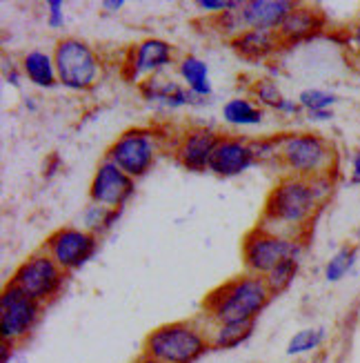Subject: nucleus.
I'll return each instance as SVG.
<instances>
[{
	"instance_id": "f8f14e48",
	"label": "nucleus",
	"mask_w": 360,
	"mask_h": 363,
	"mask_svg": "<svg viewBox=\"0 0 360 363\" xmlns=\"http://www.w3.org/2000/svg\"><path fill=\"white\" fill-rule=\"evenodd\" d=\"M254 163H258L254 140L243 136H223L209 161V172L221 179H233L240 177Z\"/></svg>"
},
{
	"instance_id": "f257e3e1",
	"label": "nucleus",
	"mask_w": 360,
	"mask_h": 363,
	"mask_svg": "<svg viewBox=\"0 0 360 363\" xmlns=\"http://www.w3.org/2000/svg\"><path fill=\"white\" fill-rule=\"evenodd\" d=\"M316 208L318 199L309 181L298 177H285L267 194L258 225L274 234L287 236V239H296V232L314 216Z\"/></svg>"
},
{
	"instance_id": "2f4dec72",
	"label": "nucleus",
	"mask_w": 360,
	"mask_h": 363,
	"mask_svg": "<svg viewBox=\"0 0 360 363\" xmlns=\"http://www.w3.org/2000/svg\"><path fill=\"white\" fill-rule=\"evenodd\" d=\"M352 183L360 185V152L354 154V172H352Z\"/></svg>"
},
{
	"instance_id": "c85d7f7f",
	"label": "nucleus",
	"mask_w": 360,
	"mask_h": 363,
	"mask_svg": "<svg viewBox=\"0 0 360 363\" xmlns=\"http://www.w3.org/2000/svg\"><path fill=\"white\" fill-rule=\"evenodd\" d=\"M196 5H198V9L207 11V13H216V16L229 13V11L240 7L238 0H198Z\"/></svg>"
},
{
	"instance_id": "473e14b6",
	"label": "nucleus",
	"mask_w": 360,
	"mask_h": 363,
	"mask_svg": "<svg viewBox=\"0 0 360 363\" xmlns=\"http://www.w3.org/2000/svg\"><path fill=\"white\" fill-rule=\"evenodd\" d=\"M124 7V0H103L105 11H120Z\"/></svg>"
},
{
	"instance_id": "f03ea898",
	"label": "nucleus",
	"mask_w": 360,
	"mask_h": 363,
	"mask_svg": "<svg viewBox=\"0 0 360 363\" xmlns=\"http://www.w3.org/2000/svg\"><path fill=\"white\" fill-rule=\"evenodd\" d=\"M272 296L265 277L247 272L207 294L205 314L211 323H254Z\"/></svg>"
},
{
	"instance_id": "6ab92c4d",
	"label": "nucleus",
	"mask_w": 360,
	"mask_h": 363,
	"mask_svg": "<svg viewBox=\"0 0 360 363\" xmlns=\"http://www.w3.org/2000/svg\"><path fill=\"white\" fill-rule=\"evenodd\" d=\"M23 74L27 76V81L36 87L50 89L58 85L54 54H47L42 50H31L23 56Z\"/></svg>"
},
{
	"instance_id": "b1692460",
	"label": "nucleus",
	"mask_w": 360,
	"mask_h": 363,
	"mask_svg": "<svg viewBox=\"0 0 360 363\" xmlns=\"http://www.w3.org/2000/svg\"><path fill=\"white\" fill-rule=\"evenodd\" d=\"M296 274H298V259H287L280 265H276L269 274H265V283H267L269 292L276 296V294H283L291 286Z\"/></svg>"
},
{
	"instance_id": "393cba45",
	"label": "nucleus",
	"mask_w": 360,
	"mask_h": 363,
	"mask_svg": "<svg viewBox=\"0 0 360 363\" xmlns=\"http://www.w3.org/2000/svg\"><path fill=\"white\" fill-rule=\"evenodd\" d=\"M323 341H325V330H323V328H307V330H301V333H296V335L289 339L287 354L311 352V350H316Z\"/></svg>"
},
{
	"instance_id": "39448f33",
	"label": "nucleus",
	"mask_w": 360,
	"mask_h": 363,
	"mask_svg": "<svg viewBox=\"0 0 360 363\" xmlns=\"http://www.w3.org/2000/svg\"><path fill=\"white\" fill-rule=\"evenodd\" d=\"M58 83L74 91H87L98 83L103 74L100 58L93 47L81 38H60L54 47Z\"/></svg>"
},
{
	"instance_id": "a211bd4d",
	"label": "nucleus",
	"mask_w": 360,
	"mask_h": 363,
	"mask_svg": "<svg viewBox=\"0 0 360 363\" xmlns=\"http://www.w3.org/2000/svg\"><path fill=\"white\" fill-rule=\"evenodd\" d=\"M280 43L278 31H260V29H245L238 36L231 38V47L243 60L247 62H265L269 56L278 52Z\"/></svg>"
},
{
	"instance_id": "72a5a7b5",
	"label": "nucleus",
	"mask_w": 360,
	"mask_h": 363,
	"mask_svg": "<svg viewBox=\"0 0 360 363\" xmlns=\"http://www.w3.org/2000/svg\"><path fill=\"white\" fill-rule=\"evenodd\" d=\"M3 359H0V363H9V359H11V354H13V343H9V341H3Z\"/></svg>"
},
{
	"instance_id": "0eeeda50",
	"label": "nucleus",
	"mask_w": 360,
	"mask_h": 363,
	"mask_svg": "<svg viewBox=\"0 0 360 363\" xmlns=\"http://www.w3.org/2000/svg\"><path fill=\"white\" fill-rule=\"evenodd\" d=\"M298 257H301L298 241L274 234L260 225L249 230L243 241V261H245V267L249 274L265 277L283 261L298 259Z\"/></svg>"
},
{
	"instance_id": "5701e85b",
	"label": "nucleus",
	"mask_w": 360,
	"mask_h": 363,
	"mask_svg": "<svg viewBox=\"0 0 360 363\" xmlns=\"http://www.w3.org/2000/svg\"><path fill=\"white\" fill-rule=\"evenodd\" d=\"M120 212L122 210H109V208H105V205L89 203L83 212V228L91 234L103 236L118 223Z\"/></svg>"
},
{
	"instance_id": "2eb2a0df",
	"label": "nucleus",
	"mask_w": 360,
	"mask_h": 363,
	"mask_svg": "<svg viewBox=\"0 0 360 363\" xmlns=\"http://www.w3.org/2000/svg\"><path fill=\"white\" fill-rule=\"evenodd\" d=\"M294 7L296 3L291 0H249V3H240L238 13L245 29L278 31Z\"/></svg>"
},
{
	"instance_id": "423d86ee",
	"label": "nucleus",
	"mask_w": 360,
	"mask_h": 363,
	"mask_svg": "<svg viewBox=\"0 0 360 363\" xmlns=\"http://www.w3.org/2000/svg\"><path fill=\"white\" fill-rule=\"evenodd\" d=\"M161 140L158 132L149 128H132L122 132L107 150V156L114 165H118L124 174H129L134 181L147 177L158 161Z\"/></svg>"
},
{
	"instance_id": "4468645a",
	"label": "nucleus",
	"mask_w": 360,
	"mask_h": 363,
	"mask_svg": "<svg viewBox=\"0 0 360 363\" xmlns=\"http://www.w3.org/2000/svg\"><path fill=\"white\" fill-rule=\"evenodd\" d=\"M174 47L161 38H145L138 43L129 58H127V78L129 81H140L143 76H156L174 62Z\"/></svg>"
},
{
	"instance_id": "1a4fd4ad",
	"label": "nucleus",
	"mask_w": 360,
	"mask_h": 363,
	"mask_svg": "<svg viewBox=\"0 0 360 363\" xmlns=\"http://www.w3.org/2000/svg\"><path fill=\"white\" fill-rule=\"evenodd\" d=\"M65 274L67 272L50 255H45L40 250L16 267L11 283H16L25 294L45 306L58 296L62 283H65Z\"/></svg>"
},
{
	"instance_id": "cd10ccee",
	"label": "nucleus",
	"mask_w": 360,
	"mask_h": 363,
	"mask_svg": "<svg viewBox=\"0 0 360 363\" xmlns=\"http://www.w3.org/2000/svg\"><path fill=\"white\" fill-rule=\"evenodd\" d=\"M338 99L334 96L332 91H325V89H303L298 103L303 109L307 112H323V109H330Z\"/></svg>"
},
{
	"instance_id": "20e7f679",
	"label": "nucleus",
	"mask_w": 360,
	"mask_h": 363,
	"mask_svg": "<svg viewBox=\"0 0 360 363\" xmlns=\"http://www.w3.org/2000/svg\"><path fill=\"white\" fill-rule=\"evenodd\" d=\"M280 145V167L289 172V177L298 179H314L327 174L332 161L334 150L330 143L318 134L307 132H289L278 136Z\"/></svg>"
},
{
	"instance_id": "bb28decb",
	"label": "nucleus",
	"mask_w": 360,
	"mask_h": 363,
	"mask_svg": "<svg viewBox=\"0 0 360 363\" xmlns=\"http://www.w3.org/2000/svg\"><path fill=\"white\" fill-rule=\"evenodd\" d=\"M354 263H356V250L354 247L338 250L336 255H334V259L327 263V267H325L327 281H340L342 277H345L352 270Z\"/></svg>"
},
{
	"instance_id": "f704fd0d",
	"label": "nucleus",
	"mask_w": 360,
	"mask_h": 363,
	"mask_svg": "<svg viewBox=\"0 0 360 363\" xmlns=\"http://www.w3.org/2000/svg\"><path fill=\"white\" fill-rule=\"evenodd\" d=\"M311 121H330L334 114L330 112V109H323V112H307Z\"/></svg>"
},
{
	"instance_id": "9b49d317",
	"label": "nucleus",
	"mask_w": 360,
	"mask_h": 363,
	"mask_svg": "<svg viewBox=\"0 0 360 363\" xmlns=\"http://www.w3.org/2000/svg\"><path fill=\"white\" fill-rule=\"evenodd\" d=\"M134 194H136V181L129 174H124L109 159H103L96 172H93V179L89 185L91 203L105 205L109 210H122Z\"/></svg>"
},
{
	"instance_id": "dca6fc26",
	"label": "nucleus",
	"mask_w": 360,
	"mask_h": 363,
	"mask_svg": "<svg viewBox=\"0 0 360 363\" xmlns=\"http://www.w3.org/2000/svg\"><path fill=\"white\" fill-rule=\"evenodd\" d=\"M323 25H325V18L320 9L309 7V5H296L294 11L285 18V23L280 25L278 36L283 45H296V43H303L311 36H316L323 29Z\"/></svg>"
},
{
	"instance_id": "6e6552de",
	"label": "nucleus",
	"mask_w": 360,
	"mask_h": 363,
	"mask_svg": "<svg viewBox=\"0 0 360 363\" xmlns=\"http://www.w3.org/2000/svg\"><path fill=\"white\" fill-rule=\"evenodd\" d=\"M42 303L25 294L16 283H7L0 294V335L3 341L23 343L40 321Z\"/></svg>"
},
{
	"instance_id": "4c0bfd02",
	"label": "nucleus",
	"mask_w": 360,
	"mask_h": 363,
	"mask_svg": "<svg viewBox=\"0 0 360 363\" xmlns=\"http://www.w3.org/2000/svg\"><path fill=\"white\" fill-rule=\"evenodd\" d=\"M311 363H318V361H311Z\"/></svg>"
},
{
	"instance_id": "a878e982",
	"label": "nucleus",
	"mask_w": 360,
	"mask_h": 363,
	"mask_svg": "<svg viewBox=\"0 0 360 363\" xmlns=\"http://www.w3.org/2000/svg\"><path fill=\"white\" fill-rule=\"evenodd\" d=\"M254 91V96L256 101L262 105V107H269V109H280V105L285 103V96H283V91H280L278 83L272 81V78H258V81L254 83L252 87Z\"/></svg>"
},
{
	"instance_id": "7ed1b4c3",
	"label": "nucleus",
	"mask_w": 360,
	"mask_h": 363,
	"mask_svg": "<svg viewBox=\"0 0 360 363\" xmlns=\"http://www.w3.org/2000/svg\"><path fill=\"white\" fill-rule=\"evenodd\" d=\"M209 350L205 328L198 321L163 323L145 337L143 354L163 363H196Z\"/></svg>"
},
{
	"instance_id": "f3484780",
	"label": "nucleus",
	"mask_w": 360,
	"mask_h": 363,
	"mask_svg": "<svg viewBox=\"0 0 360 363\" xmlns=\"http://www.w3.org/2000/svg\"><path fill=\"white\" fill-rule=\"evenodd\" d=\"M138 89L143 94V99L149 103H158L167 109H178L185 105H192L194 103V94L190 89L180 87L178 83H174L171 78H165L161 74L149 76L145 81L138 83Z\"/></svg>"
},
{
	"instance_id": "c9c22d12",
	"label": "nucleus",
	"mask_w": 360,
	"mask_h": 363,
	"mask_svg": "<svg viewBox=\"0 0 360 363\" xmlns=\"http://www.w3.org/2000/svg\"><path fill=\"white\" fill-rule=\"evenodd\" d=\"M134 363H163V361H158V359H153V357H147V354H140Z\"/></svg>"
},
{
	"instance_id": "aec40b11",
	"label": "nucleus",
	"mask_w": 360,
	"mask_h": 363,
	"mask_svg": "<svg viewBox=\"0 0 360 363\" xmlns=\"http://www.w3.org/2000/svg\"><path fill=\"white\" fill-rule=\"evenodd\" d=\"M178 74L185 81L187 89H190L196 99H207L211 96V83H209V67L207 62L198 56H185L178 62Z\"/></svg>"
},
{
	"instance_id": "ddd939ff",
	"label": "nucleus",
	"mask_w": 360,
	"mask_h": 363,
	"mask_svg": "<svg viewBox=\"0 0 360 363\" xmlns=\"http://www.w3.org/2000/svg\"><path fill=\"white\" fill-rule=\"evenodd\" d=\"M223 134H218L211 128H192L187 130L178 145H176V159L178 163L190 172H205L209 169L211 156L221 143Z\"/></svg>"
},
{
	"instance_id": "4be33fe9",
	"label": "nucleus",
	"mask_w": 360,
	"mask_h": 363,
	"mask_svg": "<svg viewBox=\"0 0 360 363\" xmlns=\"http://www.w3.org/2000/svg\"><path fill=\"white\" fill-rule=\"evenodd\" d=\"M223 118L225 123L233 125V128H252V125H260L265 118L262 107L252 103L249 99H229L223 105Z\"/></svg>"
},
{
	"instance_id": "7c9ffc66",
	"label": "nucleus",
	"mask_w": 360,
	"mask_h": 363,
	"mask_svg": "<svg viewBox=\"0 0 360 363\" xmlns=\"http://www.w3.org/2000/svg\"><path fill=\"white\" fill-rule=\"evenodd\" d=\"M309 185H311V189H314V194H316V199H318V201H320V199H323L327 192H330V189H332L330 177H327V174L309 179Z\"/></svg>"
},
{
	"instance_id": "c756f323",
	"label": "nucleus",
	"mask_w": 360,
	"mask_h": 363,
	"mask_svg": "<svg viewBox=\"0 0 360 363\" xmlns=\"http://www.w3.org/2000/svg\"><path fill=\"white\" fill-rule=\"evenodd\" d=\"M47 25L52 29H60L65 25V3L62 0H50L47 3Z\"/></svg>"
},
{
	"instance_id": "9d476101",
	"label": "nucleus",
	"mask_w": 360,
	"mask_h": 363,
	"mask_svg": "<svg viewBox=\"0 0 360 363\" xmlns=\"http://www.w3.org/2000/svg\"><path fill=\"white\" fill-rule=\"evenodd\" d=\"M98 250V236L87 232L85 228H60L47 236L42 245L45 255H50L65 272L81 270L89 259H93Z\"/></svg>"
},
{
	"instance_id": "412c9836",
	"label": "nucleus",
	"mask_w": 360,
	"mask_h": 363,
	"mask_svg": "<svg viewBox=\"0 0 360 363\" xmlns=\"http://www.w3.org/2000/svg\"><path fill=\"white\" fill-rule=\"evenodd\" d=\"M207 333V330H205ZM254 333V323H211L207 333L209 348L216 350H231L245 343Z\"/></svg>"
},
{
	"instance_id": "e433bc0d",
	"label": "nucleus",
	"mask_w": 360,
	"mask_h": 363,
	"mask_svg": "<svg viewBox=\"0 0 360 363\" xmlns=\"http://www.w3.org/2000/svg\"><path fill=\"white\" fill-rule=\"evenodd\" d=\"M354 45H356V50L360 52V23H358L356 29H354Z\"/></svg>"
}]
</instances>
